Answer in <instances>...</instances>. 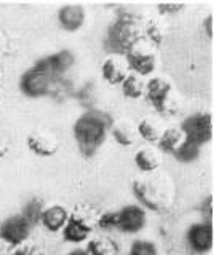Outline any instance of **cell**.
Returning a JSON list of instances; mask_svg holds the SVG:
<instances>
[{
  "mask_svg": "<svg viewBox=\"0 0 214 255\" xmlns=\"http://www.w3.org/2000/svg\"><path fill=\"white\" fill-rule=\"evenodd\" d=\"M58 147L59 143L56 137L48 131H35L27 137V148L37 156H53L58 151Z\"/></svg>",
  "mask_w": 214,
  "mask_h": 255,
  "instance_id": "7c38bea8",
  "label": "cell"
},
{
  "mask_svg": "<svg viewBox=\"0 0 214 255\" xmlns=\"http://www.w3.org/2000/svg\"><path fill=\"white\" fill-rule=\"evenodd\" d=\"M110 131H112V135L117 140V143L125 147L133 145L138 139L136 125L131 123L130 120H118L114 125H110Z\"/></svg>",
  "mask_w": 214,
  "mask_h": 255,
  "instance_id": "ac0fdd59",
  "label": "cell"
},
{
  "mask_svg": "<svg viewBox=\"0 0 214 255\" xmlns=\"http://www.w3.org/2000/svg\"><path fill=\"white\" fill-rule=\"evenodd\" d=\"M142 22L144 19L136 13H118L112 26L109 27L110 46L118 53H126L134 43L142 40Z\"/></svg>",
  "mask_w": 214,
  "mask_h": 255,
  "instance_id": "3957f363",
  "label": "cell"
},
{
  "mask_svg": "<svg viewBox=\"0 0 214 255\" xmlns=\"http://www.w3.org/2000/svg\"><path fill=\"white\" fill-rule=\"evenodd\" d=\"M187 243L197 254H206L213 247V227L210 223H195L187 231Z\"/></svg>",
  "mask_w": 214,
  "mask_h": 255,
  "instance_id": "8fae6325",
  "label": "cell"
},
{
  "mask_svg": "<svg viewBox=\"0 0 214 255\" xmlns=\"http://www.w3.org/2000/svg\"><path fill=\"white\" fill-rule=\"evenodd\" d=\"M130 255H157V247L147 239H138L131 244Z\"/></svg>",
  "mask_w": 214,
  "mask_h": 255,
  "instance_id": "484cf974",
  "label": "cell"
},
{
  "mask_svg": "<svg viewBox=\"0 0 214 255\" xmlns=\"http://www.w3.org/2000/svg\"><path fill=\"white\" fill-rule=\"evenodd\" d=\"M3 46H5L3 38H2V35H0V54H2V51H3Z\"/></svg>",
  "mask_w": 214,
  "mask_h": 255,
  "instance_id": "d6a6232c",
  "label": "cell"
},
{
  "mask_svg": "<svg viewBox=\"0 0 214 255\" xmlns=\"http://www.w3.org/2000/svg\"><path fill=\"white\" fill-rule=\"evenodd\" d=\"M30 228L32 227L29 225V222L21 214L11 215L0 225V239L13 247H18L29 239Z\"/></svg>",
  "mask_w": 214,
  "mask_h": 255,
  "instance_id": "30bf717a",
  "label": "cell"
},
{
  "mask_svg": "<svg viewBox=\"0 0 214 255\" xmlns=\"http://www.w3.org/2000/svg\"><path fill=\"white\" fill-rule=\"evenodd\" d=\"M45 211V206H43V201L40 198H32L29 199L27 204L24 206V209H22V217H24L30 227L37 225V223H40V217Z\"/></svg>",
  "mask_w": 214,
  "mask_h": 255,
  "instance_id": "cb8c5ba5",
  "label": "cell"
},
{
  "mask_svg": "<svg viewBox=\"0 0 214 255\" xmlns=\"http://www.w3.org/2000/svg\"><path fill=\"white\" fill-rule=\"evenodd\" d=\"M6 153H8V143L5 142L3 137H0V159H2Z\"/></svg>",
  "mask_w": 214,
  "mask_h": 255,
  "instance_id": "f546056e",
  "label": "cell"
},
{
  "mask_svg": "<svg viewBox=\"0 0 214 255\" xmlns=\"http://www.w3.org/2000/svg\"><path fill=\"white\" fill-rule=\"evenodd\" d=\"M182 8H184L182 3H162V5H158V10H160L162 13H176V11L182 10Z\"/></svg>",
  "mask_w": 214,
  "mask_h": 255,
  "instance_id": "83f0119b",
  "label": "cell"
},
{
  "mask_svg": "<svg viewBox=\"0 0 214 255\" xmlns=\"http://www.w3.org/2000/svg\"><path fill=\"white\" fill-rule=\"evenodd\" d=\"M186 140L184 132L181 131V128H166L162 132V137L158 140V150L166 151V153H174L176 148Z\"/></svg>",
  "mask_w": 214,
  "mask_h": 255,
  "instance_id": "d6986e66",
  "label": "cell"
},
{
  "mask_svg": "<svg viewBox=\"0 0 214 255\" xmlns=\"http://www.w3.org/2000/svg\"><path fill=\"white\" fill-rule=\"evenodd\" d=\"M136 129H138V135H141L149 143H158L163 132L160 123L154 118H142L136 125Z\"/></svg>",
  "mask_w": 214,
  "mask_h": 255,
  "instance_id": "ffe728a7",
  "label": "cell"
},
{
  "mask_svg": "<svg viewBox=\"0 0 214 255\" xmlns=\"http://www.w3.org/2000/svg\"><path fill=\"white\" fill-rule=\"evenodd\" d=\"M198 155H200V145H197V143L190 142L187 139L182 142L176 148V151L173 153V156H176L182 163H192L198 158Z\"/></svg>",
  "mask_w": 214,
  "mask_h": 255,
  "instance_id": "d4e9b609",
  "label": "cell"
},
{
  "mask_svg": "<svg viewBox=\"0 0 214 255\" xmlns=\"http://www.w3.org/2000/svg\"><path fill=\"white\" fill-rule=\"evenodd\" d=\"M99 214L90 204H80L69 214V219L62 228V238L67 243H82L98 227Z\"/></svg>",
  "mask_w": 214,
  "mask_h": 255,
  "instance_id": "277c9868",
  "label": "cell"
},
{
  "mask_svg": "<svg viewBox=\"0 0 214 255\" xmlns=\"http://www.w3.org/2000/svg\"><path fill=\"white\" fill-rule=\"evenodd\" d=\"M102 78L110 85H122V82L128 75V66H126L125 59L120 56H109L102 62Z\"/></svg>",
  "mask_w": 214,
  "mask_h": 255,
  "instance_id": "4fadbf2b",
  "label": "cell"
},
{
  "mask_svg": "<svg viewBox=\"0 0 214 255\" xmlns=\"http://www.w3.org/2000/svg\"><path fill=\"white\" fill-rule=\"evenodd\" d=\"M146 211L141 206H125L117 212H106L99 215L98 227L102 230H120L123 233H138L146 227Z\"/></svg>",
  "mask_w": 214,
  "mask_h": 255,
  "instance_id": "5b68a950",
  "label": "cell"
},
{
  "mask_svg": "<svg viewBox=\"0 0 214 255\" xmlns=\"http://www.w3.org/2000/svg\"><path fill=\"white\" fill-rule=\"evenodd\" d=\"M125 62L133 74H136L139 77H146L155 70L157 58L150 43L142 38L125 53Z\"/></svg>",
  "mask_w": 214,
  "mask_h": 255,
  "instance_id": "52a82bcc",
  "label": "cell"
},
{
  "mask_svg": "<svg viewBox=\"0 0 214 255\" xmlns=\"http://www.w3.org/2000/svg\"><path fill=\"white\" fill-rule=\"evenodd\" d=\"M122 90H123V94L126 98L130 99H139L144 96V91H146V82L142 80V77L136 75V74H128L126 78L122 82Z\"/></svg>",
  "mask_w": 214,
  "mask_h": 255,
  "instance_id": "44dd1931",
  "label": "cell"
},
{
  "mask_svg": "<svg viewBox=\"0 0 214 255\" xmlns=\"http://www.w3.org/2000/svg\"><path fill=\"white\" fill-rule=\"evenodd\" d=\"M171 83L163 77H154L146 83V99L158 114L165 117H173L179 110V104L171 96Z\"/></svg>",
  "mask_w": 214,
  "mask_h": 255,
  "instance_id": "8992f818",
  "label": "cell"
},
{
  "mask_svg": "<svg viewBox=\"0 0 214 255\" xmlns=\"http://www.w3.org/2000/svg\"><path fill=\"white\" fill-rule=\"evenodd\" d=\"M181 131L184 132L186 139L197 143V145H205L213 137V122L210 114H194L187 117L182 122Z\"/></svg>",
  "mask_w": 214,
  "mask_h": 255,
  "instance_id": "ba28073f",
  "label": "cell"
},
{
  "mask_svg": "<svg viewBox=\"0 0 214 255\" xmlns=\"http://www.w3.org/2000/svg\"><path fill=\"white\" fill-rule=\"evenodd\" d=\"M162 151L155 148V147H144V148H139L134 155V163H136L138 169L150 174V172H155L158 167L162 166Z\"/></svg>",
  "mask_w": 214,
  "mask_h": 255,
  "instance_id": "2e32d148",
  "label": "cell"
},
{
  "mask_svg": "<svg viewBox=\"0 0 214 255\" xmlns=\"http://www.w3.org/2000/svg\"><path fill=\"white\" fill-rule=\"evenodd\" d=\"M133 191L139 201L152 211H165L174 198V190L170 180L163 175L149 174V177H139L133 182Z\"/></svg>",
  "mask_w": 214,
  "mask_h": 255,
  "instance_id": "7a4b0ae2",
  "label": "cell"
},
{
  "mask_svg": "<svg viewBox=\"0 0 214 255\" xmlns=\"http://www.w3.org/2000/svg\"><path fill=\"white\" fill-rule=\"evenodd\" d=\"M69 255H88V252L83 251V249H75V251L70 252Z\"/></svg>",
  "mask_w": 214,
  "mask_h": 255,
  "instance_id": "4dcf8cb0",
  "label": "cell"
},
{
  "mask_svg": "<svg viewBox=\"0 0 214 255\" xmlns=\"http://www.w3.org/2000/svg\"><path fill=\"white\" fill-rule=\"evenodd\" d=\"M14 255H45V252L42 246H38L37 243L26 241L14 249Z\"/></svg>",
  "mask_w": 214,
  "mask_h": 255,
  "instance_id": "4316f807",
  "label": "cell"
},
{
  "mask_svg": "<svg viewBox=\"0 0 214 255\" xmlns=\"http://www.w3.org/2000/svg\"><path fill=\"white\" fill-rule=\"evenodd\" d=\"M58 21H59V26L64 30H69V32L78 30L85 22V8L82 5L61 6L58 11Z\"/></svg>",
  "mask_w": 214,
  "mask_h": 255,
  "instance_id": "9a60e30c",
  "label": "cell"
},
{
  "mask_svg": "<svg viewBox=\"0 0 214 255\" xmlns=\"http://www.w3.org/2000/svg\"><path fill=\"white\" fill-rule=\"evenodd\" d=\"M14 249H16V247H13L8 243L0 239V255H14Z\"/></svg>",
  "mask_w": 214,
  "mask_h": 255,
  "instance_id": "f1b7e54d",
  "label": "cell"
},
{
  "mask_svg": "<svg viewBox=\"0 0 214 255\" xmlns=\"http://www.w3.org/2000/svg\"><path fill=\"white\" fill-rule=\"evenodd\" d=\"M35 64H38L43 70H46L51 77H54L58 74H62V72H66L69 67H72L74 56L69 50H61L58 53L50 54V56H46V58L37 61Z\"/></svg>",
  "mask_w": 214,
  "mask_h": 255,
  "instance_id": "5bb4252c",
  "label": "cell"
},
{
  "mask_svg": "<svg viewBox=\"0 0 214 255\" xmlns=\"http://www.w3.org/2000/svg\"><path fill=\"white\" fill-rule=\"evenodd\" d=\"M53 77L46 70H43L38 64L30 67L22 74L19 80V90L29 98H42L50 91Z\"/></svg>",
  "mask_w": 214,
  "mask_h": 255,
  "instance_id": "9c48e42d",
  "label": "cell"
},
{
  "mask_svg": "<svg viewBox=\"0 0 214 255\" xmlns=\"http://www.w3.org/2000/svg\"><path fill=\"white\" fill-rule=\"evenodd\" d=\"M211 18H208V21H206V29H208V35L211 37V34H213V32H211Z\"/></svg>",
  "mask_w": 214,
  "mask_h": 255,
  "instance_id": "1f68e13d",
  "label": "cell"
},
{
  "mask_svg": "<svg viewBox=\"0 0 214 255\" xmlns=\"http://www.w3.org/2000/svg\"><path fill=\"white\" fill-rule=\"evenodd\" d=\"M0 101H2V91H0Z\"/></svg>",
  "mask_w": 214,
  "mask_h": 255,
  "instance_id": "836d02e7",
  "label": "cell"
},
{
  "mask_svg": "<svg viewBox=\"0 0 214 255\" xmlns=\"http://www.w3.org/2000/svg\"><path fill=\"white\" fill-rule=\"evenodd\" d=\"M142 38L152 45H162L165 38V29L157 19H147L142 22Z\"/></svg>",
  "mask_w": 214,
  "mask_h": 255,
  "instance_id": "603a6c76",
  "label": "cell"
},
{
  "mask_svg": "<svg viewBox=\"0 0 214 255\" xmlns=\"http://www.w3.org/2000/svg\"><path fill=\"white\" fill-rule=\"evenodd\" d=\"M67 219H69V212L66 207L54 204L50 207H45V211L40 217V223L48 231H51V233H56V231L64 228Z\"/></svg>",
  "mask_w": 214,
  "mask_h": 255,
  "instance_id": "e0dca14e",
  "label": "cell"
},
{
  "mask_svg": "<svg viewBox=\"0 0 214 255\" xmlns=\"http://www.w3.org/2000/svg\"><path fill=\"white\" fill-rule=\"evenodd\" d=\"M109 128L110 120L101 112H86L74 123V137L85 156H91L96 153V150L106 139Z\"/></svg>",
  "mask_w": 214,
  "mask_h": 255,
  "instance_id": "6da1fadb",
  "label": "cell"
},
{
  "mask_svg": "<svg viewBox=\"0 0 214 255\" xmlns=\"http://www.w3.org/2000/svg\"><path fill=\"white\" fill-rule=\"evenodd\" d=\"M86 252H88V255H118V247L110 238L98 236L88 243Z\"/></svg>",
  "mask_w": 214,
  "mask_h": 255,
  "instance_id": "7402d4cb",
  "label": "cell"
}]
</instances>
